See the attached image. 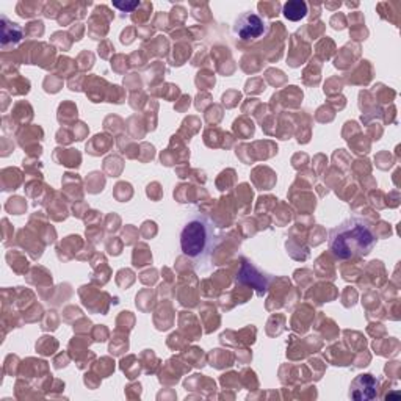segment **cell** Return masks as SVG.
I'll use <instances>...</instances> for the list:
<instances>
[{
	"label": "cell",
	"instance_id": "obj_2",
	"mask_svg": "<svg viewBox=\"0 0 401 401\" xmlns=\"http://www.w3.org/2000/svg\"><path fill=\"white\" fill-rule=\"evenodd\" d=\"M378 243V237L370 226V223L360 218V216H351L342 221L329 232V249L337 259L348 260L354 257H364L370 254Z\"/></svg>",
	"mask_w": 401,
	"mask_h": 401
},
{
	"label": "cell",
	"instance_id": "obj_4",
	"mask_svg": "<svg viewBox=\"0 0 401 401\" xmlns=\"http://www.w3.org/2000/svg\"><path fill=\"white\" fill-rule=\"evenodd\" d=\"M378 387H380V381L373 375H359L349 386V398L356 401L373 400L378 395Z\"/></svg>",
	"mask_w": 401,
	"mask_h": 401
},
{
	"label": "cell",
	"instance_id": "obj_6",
	"mask_svg": "<svg viewBox=\"0 0 401 401\" xmlns=\"http://www.w3.org/2000/svg\"><path fill=\"white\" fill-rule=\"evenodd\" d=\"M282 13L289 21H301L307 16V5L302 0H290L284 5Z\"/></svg>",
	"mask_w": 401,
	"mask_h": 401
},
{
	"label": "cell",
	"instance_id": "obj_7",
	"mask_svg": "<svg viewBox=\"0 0 401 401\" xmlns=\"http://www.w3.org/2000/svg\"><path fill=\"white\" fill-rule=\"evenodd\" d=\"M22 39V28L18 24L8 22V19L2 16V45L5 48L8 43H19Z\"/></svg>",
	"mask_w": 401,
	"mask_h": 401
},
{
	"label": "cell",
	"instance_id": "obj_1",
	"mask_svg": "<svg viewBox=\"0 0 401 401\" xmlns=\"http://www.w3.org/2000/svg\"><path fill=\"white\" fill-rule=\"evenodd\" d=\"M179 238L182 254L188 257L194 270L198 273L209 271L212 257L223 240L221 231L214 220L200 212L193 214L183 225Z\"/></svg>",
	"mask_w": 401,
	"mask_h": 401
},
{
	"label": "cell",
	"instance_id": "obj_5",
	"mask_svg": "<svg viewBox=\"0 0 401 401\" xmlns=\"http://www.w3.org/2000/svg\"><path fill=\"white\" fill-rule=\"evenodd\" d=\"M237 282L253 285V287H256V290L259 291V295L267 294V289H268V279L263 276V274L257 273L256 268L251 267L249 263H246V262L243 263L242 271H240L238 274Z\"/></svg>",
	"mask_w": 401,
	"mask_h": 401
},
{
	"label": "cell",
	"instance_id": "obj_8",
	"mask_svg": "<svg viewBox=\"0 0 401 401\" xmlns=\"http://www.w3.org/2000/svg\"><path fill=\"white\" fill-rule=\"evenodd\" d=\"M113 7L123 11V13H132L135 8L140 7V2L138 0H132V2H113Z\"/></svg>",
	"mask_w": 401,
	"mask_h": 401
},
{
	"label": "cell",
	"instance_id": "obj_3",
	"mask_svg": "<svg viewBox=\"0 0 401 401\" xmlns=\"http://www.w3.org/2000/svg\"><path fill=\"white\" fill-rule=\"evenodd\" d=\"M234 33L245 43H254L259 41L260 38L267 37L268 24L267 21L257 13H251V11H245L237 18L236 24H234Z\"/></svg>",
	"mask_w": 401,
	"mask_h": 401
}]
</instances>
